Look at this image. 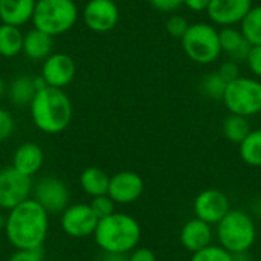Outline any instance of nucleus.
I'll use <instances>...</instances> for the list:
<instances>
[{"label": "nucleus", "instance_id": "nucleus-41", "mask_svg": "<svg viewBox=\"0 0 261 261\" xmlns=\"http://www.w3.org/2000/svg\"><path fill=\"white\" fill-rule=\"evenodd\" d=\"M3 228H5V214L3 210L0 208V232H3Z\"/></svg>", "mask_w": 261, "mask_h": 261}, {"label": "nucleus", "instance_id": "nucleus-24", "mask_svg": "<svg viewBox=\"0 0 261 261\" xmlns=\"http://www.w3.org/2000/svg\"><path fill=\"white\" fill-rule=\"evenodd\" d=\"M240 158L249 167H261V128L251 130V133L239 144Z\"/></svg>", "mask_w": 261, "mask_h": 261}, {"label": "nucleus", "instance_id": "nucleus-12", "mask_svg": "<svg viewBox=\"0 0 261 261\" xmlns=\"http://www.w3.org/2000/svg\"><path fill=\"white\" fill-rule=\"evenodd\" d=\"M86 26L98 34L112 31L119 21V8L115 0H89L83 9Z\"/></svg>", "mask_w": 261, "mask_h": 261}, {"label": "nucleus", "instance_id": "nucleus-6", "mask_svg": "<svg viewBox=\"0 0 261 261\" xmlns=\"http://www.w3.org/2000/svg\"><path fill=\"white\" fill-rule=\"evenodd\" d=\"M182 40V49L185 55L199 64H210L216 61L222 54L219 31L208 23L190 24Z\"/></svg>", "mask_w": 261, "mask_h": 261}, {"label": "nucleus", "instance_id": "nucleus-23", "mask_svg": "<svg viewBox=\"0 0 261 261\" xmlns=\"http://www.w3.org/2000/svg\"><path fill=\"white\" fill-rule=\"evenodd\" d=\"M24 34L21 28L2 23L0 24V55L5 58H12L23 50Z\"/></svg>", "mask_w": 261, "mask_h": 261}, {"label": "nucleus", "instance_id": "nucleus-29", "mask_svg": "<svg viewBox=\"0 0 261 261\" xmlns=\"http://www.w3.org/2000/svg\"><path fill=\"white\" fill-rule=\"evenodd\" d=\"M93 214L98 217V220L110 216L115 213V202L110 199L109 194H104V196H96V197H92V202L89 203Z\"/></svg>", "mask_w": 261, "mask_h": 261}, {"label": "nucleus", "instance_id": "nucleus-2", "mask_svg": "<svg viewBox=\"0 0 261 261\" xmlns=\"http://www.w3.org/2000/svg\"><path fill=\"white\" fill-rule=\"evenodd\" d=\"M29 113L34 125L46 135H58L64 132L73 118V104L64 89L43 87L40 89L32 102Z\"/></svg>", "mask_w": 261, "mask_h": 261}, {"label": "nucleus", "instance_id": "nucleus-31", "mask_svg": "<svg viewBox=\"0 0 261 261\" xmlns=\"http://www.w3.org/2000/svg\"><path fill=\"white\" fill-rule=\"evenodd\" d=\"M15 130V121L9 110L0 107V142L11 138Z\"/></svg>", "mask_w": 261, "mask_h": 261}, {"label": "nucleus", "instance_id": "nucleus-26", "mask_svg": "<svg viewBox=\"0 0 261 261\" xmlns=\"http://www.w3.org/2000/svg\"><path fill=\"white\" fill-rule=\"evenodd\" d=\"M242 34L251 43V46L261 44V5L252 6L242 20Z\"/></svg>", "mask_w": 261, "mask_h": 261}, {"label": "nucleus", "instance_id": "nucleus-20", "mask_svg": "<svg viewBox=\"0 0 261 261\" xmlns=\"http://www.w3.org/2000/svg\"><path fill=\"white\" fill-rule=\"evenodd\" d=\"M37 0H0V21L21 28L32 20Z\"/></svg>", "mask_w": 261, "mask_h": 261}, {"label": "nucleus", "instance_id": "nucleus-13", "mask_svg": "<svg viewBox=\"0 0 261 261\" xmlns=\"http://www.w3.org/2000/svg\"><path fill=\"white\" fill-rule=\"evenodd\" d=\"M144 188V179L138 173L124 170L110 176L107 194L116 205H130L142 196Z\"/></svg>", "mask_w": 261, "mask_h": 261}, {"label": "nucleus", "instance_id": "nucleus-8", "mask_svg": "<svg viewBox=\"0 0 261 261\" xmlns=\"http://www.w3.org/2000/svg\"><path fill=\"white\" fill-rule=\"evenodd\" d=\"M32 177L20 173L12 165L0 170V208L11 211L32 196Z\"/></svg>", "mask_w": 261, "mask_h": 261}, {"label": "nucleus", "instance_id": "nucleus-21", "mask_svg": "<svg viewBox=\"0 0 261 261\" xmlns=\"http://www.w3.org/2000/svg\"><path fill=\"white\" fill-rule=\"evenodd\" d=\"M46 87L44 81L41 80V76L38 78H32V76H17L8 89V95L11 102H14L15 106H29L35 96V93Z\"/></svg>", "mask_w": 261, "mask_h": 261}, {"label": "nucleus", "instance_id": "nucleus-19", "mask_svg": "<svg viewBox=\"0 0 261 261\" xmlns=\"http://www.w3.org/2000/svg\"><path fill=\"white\" fill-rule=\"evenodd\" d=\"M54 49V37L37 29L32 28L31 31H28L24 34L23 38V50L21 54H24L29 60L32 61H44Z\"/></svg>", "mask_w": 261, "mask_h": 261}, {"label": "nucleus", "instance_id": "nucleus-10", "mask_svg": "<svg viewBox=\"0 0 261 261\" xmlns=\"http://www.w3.org/2000/svg\"><path fill=\"white\" fill-rule=\"evenodd\" d=\"M61 229L72 239H86L93 236L98 217L93 214L89 203H73L61 211Z\"/></svg>", "mask_w": 261, "mask_h": 261}, {"label": "nucleus", "instance_id": "nucleus-28", "mask_svg": "<svg viewBox=\"0 0 261 261\" xmlns=\"http://www.w3.org/2000/svg\"><path fill=\"white\" fill-rule=\"evenodd\" d=\"M190 261H234V257L220 245H210L197 252H193Z\"/></svg>", "mask_w": 261, "mask_h": 261}, {"label": "nucleus", "instance_id": "nucleus-30", "mask_svg": "<svg viewBox=\"0 0 261 261\" xmlns=\"http://www.w3.org/2000/svg\"><path fill=\"white\" fill-rule=\"evenodd\" d=\"M188 28H190L188 20L180 14H171L167 18V23H165L167 32L174 38H182L185 35V32L188 31Z\"/></svg>", "mask_w": 261, "mask_h": 261}, {"label": "nucleus", "instance_id": "nucleus-34", "mask_svg": "<svg viewBox=\"0 0 261 261\" xmlns=\"http://www.w3.org/2000/svg\"><path fill=\"white\" fill-rule=\"evenodd\" d=\"M219 75L226 81V83H231L234 81L236 78H239V63L229 60V61H225L220 67H219Z\"/></svg>", "mask_w": 261, "mask_h": 261}, {"label": "nucleus", "instance_id": "nucleus-7", "mask_svg": "<svg viewBox=\"0 0 261 261\" xmlns=\"http://www.w3.org/2000/svg\"><path fill=\"white\" fill-rule=\"evenodd\" d=\"M222 99L231 113L254 116L261 113V83L255 78L239 76L226 84Z\"/></svg>", "mask_w": 261, "mask_h": 261}, {"label": "nucleus", "instance_id": "nucleus-27", "mask_svg": "<svg viewBox=\"0 0 261 261\" xmlns=\"http://www.w3.org/2000/svg\"><path fill=\"white\" fill-rule=\"evenodd\" d=\"M226 84L228 83L219 75V72H210L202 78L200 90L205 96H208L211 99H222Z\"/></svg>", "mask_w": 261, "mask_h": 261}, {"label": "nucleus", "instance_id": "nucleus-11", "mask_svg": "<svg viewBox=\"0 0 261 261\" xmlns=\"http://www.w3.org/2000/svg\"><path fill=\"white\" fill-rule=\"evenodd\" d=\"M76 73V64L69 54L52 52L41 66V80L49 87L64 89L67 87Z\"/></svg>", "mask_w": 261, "mask_h": 261}, {"label": "nucleus", "instance_id": "nucleus-40", "mask_svg": "<svg viewBox=\"0 0 261 261\" xmlns=\"http://www.w3.org/2000/svg\"><path fill=\"white\" fill-rule=\"evenodd\" d=\"M5 92H6V84H5V80L0 76V99H2V96L5 95Z\"/></svg>", "mask_w": 261, "mask_h": 261}, {"label": "nucleus", "instance_id": "nucleus-36", "mask_svg": "<svg viewBox=\"0 0 261 261\" xmlns=\"http://www.w3.org/2000/svg\"><path fill=\"white\" fill-rule=\"evenodd\" d=\"M128 261H158L156 255L148 248H136L128 254Z\"/></svg>", "mask_w": 261, "mask_h": 261}, {"label": "nucleus", "instance_id": "nucleus-37", "mask_svg": "<svg viewBox=\"0 0 261 261\" xmlns=\"http://www.w3.org/2000/svg\"><path fill=\"white\" fill-rule=\"evenodd\" d=\"M184 5L187 8H190L191 11L200 12V11H206L210 0H184Z\"/></svg>", "mask_w": 261, "mask_h": 261}, {"label": "nucleus", "instance_id": "nucleus-32", "mask_svg": "<svg viewBox=\"0 0 261 261\" xmlns=\"http://www.w3.org/2000/svg\"><path fill=\"white\" fill-rule=\"evenodd\" d=\"M246 61H248V66H249L251 72L255 76L261 78V44L251 47Z\"/></svg>", "mask_w": 261, "mask_h": 261}, {"label": "nucleus", "instance_id": "nucleus-18", "mask_svg": "<svg viewBox=\"0 0 261 261\" xmlns=\"http://www.w3.org/2000/svg\"><path fill=\"white\" fill-rule=\"evenodd\" d=\"M219 37H220L222 52H226L228 57L236 63L246 61L252 46L242 34V31L236 29L234 26H225L219 32Z\"/></svg>", "mask_w": 261, "mask_h": 261}, {"label": "nucleus", "instance_id": "nucleus-9", "mask_svg": "<svg viewBox=\"0 0 261 261\" xmlns=\"http://www.w3.org/2000/svg\"><path fill=\"white\" fill-rule=\"evenodd\" d=\"M32 199L49 214H57L69 206L70 193L69 187L61 179L55 176H44L34 184Z\"/></svg>", "mask_w": 261, "mask_h": 261}, {"label": "nucleus", "instance_id": "nucleus-16", "mask_svg": "<svg viewBox=\"0 0 261 261\" xmlns=\"http://www.w3.org/2000/svg\"><path fill=\"white\" fill-rule=\"evenodd\" d=\"M213 237H214L213 226L197 217L188 220L180 229V243L191 254L210 246Z\"/></svg>", "mask_w": 261, "mask_h": 261}, {"label": "nucleus", "instance_id": "nucleus-3", "mask_svg": "<svg viewBox=\"0 0 261 261\" xmlns=\"http://www.w3.org/2000/svg\"><path fill=\"white\" fill-rule=\"evenodd\" d=\"M141 237L142 229L139 222L125 213L116 211L98 220L96 229L93 232L98 248L102 252L113 254H130L139 246Z\"/></svg>", "mask_w": 261, "mask_h": 261}, {"label": "nucleus", "instance_id": "nucleus-14", "mask_svg": "<svg viewBox=\"0 0 261 261\" xmlns=\"http://www.w3.org/2000/svg\"><path fill=\"white\" fill-rule=\"evenodd\" d=\"M231 210L229 197L220 190H203L194 200V214L197 219L213 225H217Z\"/></svg>", "mask_w": 261, "mask_h": 261}, {"label": "nucleus", "instance_id": "nucleus-25", "mask_svg": "<svg viewBox=\"0 0 261 261\" xmlns=\"http://www.w3.org/2000/svg\"><path fill=\"white\" fill-rule=\"evenodd\" d=\"M223 135L228 141L234 144H240L249 133H251V122L246 116L242 115H234L231 113L228 118H225L222 124Z\"/></svg>", "mask_w": 261, "mask_h": 261}, {"label": "nucleus", "instance_id": "nucleus-17", "mask_svg": "<svg viewBox=\"0 0 261 261\" xmlns=\"http://www.w3.org/2000/svg\"><path fill=\"white\" fill-rule=\"evenodd\" d=\"M44 153L35 142H24L17 147L12 154V167L20 173L34 177L43 167Z\"/></svg>", "mask_w": 261, "mask_h": 261}, {"label": "nucleus", "instance_id": "nucleus-1", "mask_svg": "<svg viewBox=\"0 0 261 261\" xmlns=\"http://www.w3.org/2000/svg\"><path fill=\"white\" fill-rule=\"evenodd\" d=\"M3 232L14 249H41L49 236V213L31 197L8 211Z\"/></svg>", "mask_w": 261, "mask_h": 261}, {"label": "nucleus", "instance_id": "nucleus-38", "mask_svg": "<svg viewBox=\"0 0 261 261\" xmlns=\"http://www.w3.org/2000/svg\"><path fill=\"white\" fill-rule=\"evenodd\" d=\"M102 261H128V254H113V252H104Z\"/></svg>", "mask_w": 261, "mask_h": 261}, {"label": "nucleus", "instance_id": "nucleus-4", "mask_svg": "<svg viewBox=\"0 0 261 261\" xmlns=\"http://www.w3.org/2000/svg\"><path fill=\"white\" fill-rule=\"evenodd\" d=\"M216 236L220 246L231 254L249 252L257 239V228L249 213L243 210H229V213L216 225Z\"/></svg>", "mask_w": 261, "mask_h": 261}, {"label": "nucleus", "instance_id": "nucleus-33", "mask_svg": "<svg viewBox=\"0 0 261 261\" xmlns=\"http://www.w3.org/2000/svg\"><path fill=\"white\" fill-rule=\"evenodd\" d=\"M8 261H43V252L41 249H35V251L15 249V252L9 255Z\"/></svg>", "mask_w": 261, "mask_h": 261}, {"label": "nucleus", "instance_id": "nucleus-39", "mask_svg": "<svg viewBox=\"0 0 261 261\" xmlns=\"http://www.w3.org/2000/svg\"><path fill=\"white\" fill-rule=\"evenodd\" d=\"M252 211H254V214L257 216V217H260L261 219V197L258 200H255V203H254V208H252Z\"/></svg>", "mask_w": 261, "mask_h": 261}, {"label": "nucleus", "instance_id": "nucleus-35", "mask_svg": "<svg viewBox=\"0 0 261 261\" xmlns=\"http://www.w3.org/2000/svg\"><path fill=\"white\" fill-rule=\"evenodd\" d=\"M148 2L159 12H174L184 5V0H148Z\"/></svg>", "mask_w": 261, "mask_h": 261}, {"label": "nucleus", "instance_id": "nucleus-15", "mask_svg": "<svg viewBox=\"0 0 261 261\" xmlns=\"http://www.w3.org/2000/svg\"><path fill=\"white\" fill-rule=\"evenodd\" d=\"M251 8L252 0H210L206 12L213 23L220 26H234L242 23Z\"/></svg>", "mask_w": 261, "mask_h": 261}, {"label": "nucleus", "instance_id": "nucleus-22", "mask_svg": "<svg viewBox=\"0 0 261 261\" xmlns=\"http://www.w3.org/2000/svg\"><path fill=\"white\" fill-rule=\"evenodd\" d=\"M110 176L98 167H89L80 174V187L90 197L107 194Z\"/></svg>", "mask_w": 261, "mask_h": 261}, {"label": "nucleus", "instance_id": "nucleus-5", "mask_svg": "<svg viewBox=\"0 0 261 261\" xmlns=\"http://www.w3.org/2000/svg\"><path fill=\"white\" fill-rule=\"evenodd\" d=\"M80 11L73 0H37L31 21L34 28L57 37L70 31Z\"/></svg>", "mask_w": 261, "mask_h": 261}]
</instances>
